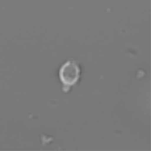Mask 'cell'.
Returning <instances> with one entry per match:
<instances>
[{
    "instance_id": "obj_1",
    "label": "cell",
    "mask_w": 151,
    "mask_h": 151,
    "mask_svg": "<svg viewBox=\"0 0 151 151\" xmlns=\"http://www.w3.org/2000/svg\"><path fill=\"white\" fill-rule=\"evenodd\" d=\"M80 73L79 65L74 60H69L62 66L59 71V77L63 84L64 91H68L70 86L77 83Z\"/></svg>"
}]
</instances>
